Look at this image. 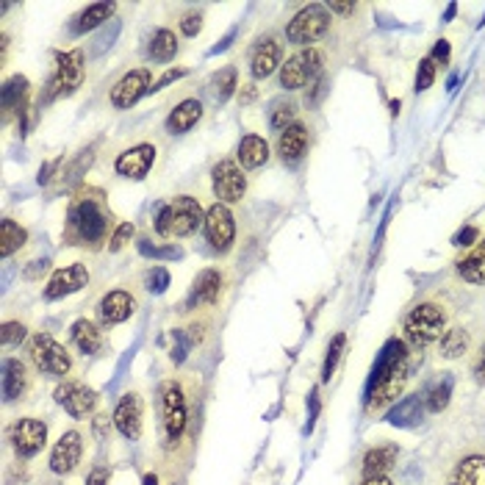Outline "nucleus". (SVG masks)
<instances>
[{
    "mask_svg": "<svg viewBox=\"0 0 485 485\" xmlns=\"http://www.w3.org/2000/svg\"><path fill=\"white\" fill-rule=\"evenodd\" d=\"M67 236L76 244L100 247L108 236V214L100 200L78 197L67 211Z\"/></svg>",
    "mask_w": 485,
    "mask_h": 485,
    "instance_id": "nucleus-1",
    "label": "nucleus"
},
{
    "mask_svg": "<svg viewBox=\"0 0 485 485\" xmlns=\"http://www.w3.org/2000/svg\"><path fill=\"white\" fill-rule=\"evenodd\" d=\"M405 330V344L413 350H427L435 341H441L447 333V311L438 303H419L410 308V314L402 322Z\"/></svg>",
    "mask_w": 485,
    "mask_h": 485,
    "instance_id": "nucleus-2",
    "label": "nucleus"
},
{
    "mask_svg": "<svg viewBox=\"0 0 485 485\" xmlns=\"http://www.w3.org/2000/svg\"><path fill=\"white\" fill-rule=\"evenodd\" d=\"M158 416H161V435H164V444L172 447L180 441V435L187 433L189 422V405L187 394H183L180 383L164 380L158 386Z\"/></svg>",
    "mask_w": 485,
    "mask_h": 485,
    "instance_id": "nucleus-3",
    "label": "nucleus"
},
{
    "mask_svg": "<svg viewBox=\"0 0 485 485\" xmlns=\"http://www.w3.org/2000/svg\"><path fill=\"white\" fill-rule=\"evenodd\" d=\"M322 76H325V53H322L319 48H303L283 61L281 86L289 91H297V89L311 86Z\"/></svg>",
    "mask_w": 485,
    "mask_h": 485,
    "instance_id": "nucleus-4",
    "label": "nucleus"
},
{
    "mask_svg": "<svg viewBox=\"0 0 485 485\" xmlns=\"http://www.w3.org/2000/svg\"><path fill=\"white\" fill-rule=\"evenodd\" d=\"M330 31V12L328 6L311 4L306 9H299L286 26V39L297 48H314V42H319Z\"/></svg>",
    "mask_w": 485,
    "mask_h": 485,
    "instance_id": "nucleus-5",
    "label": "nucleus"
},
{
    "mask_svg": "<svg viewBox=\"0 0 485 485\" xmlns=\"http://www.w3.org/2000/svg\"><path fill=\"white\" fill-rule=\"evenodd\" d=\"M28 355L31 363L48 378H67L69 369H73V358L51 333H36L28 344Z\"/></svg>",
    "mask_w": 485,
    "mask_h": 485,
    "instance_id": "nucleus-6",
    "label": "nucleus"
},
{
    "mask_svg": "<svg viewBox=\"0 0 485 485\" xmlns=\"http://www.w3.org/2000/svg\"><path fill=\"white\" fill-rule=\"evenodd\" d=\"M410 369H413V363H410V358H408V361H402L388 378H383L375 388H369L366 394H363V410H366L369 416H375V413L388 410L391 405H397V397L402 394L405 386H408V380H410Z\"/></svg>",
    "mask_w": 485,
    "mask_h": 485,
    "instance_id": "nucleus-7",
    "label": "nucleus"
},
{
    "mask_svg": "<svg viewBox=\"0 0 485 485\" xmlns=\"http://www.w3.org/2000/svg\"><path fill=\"white\" fill-rule=\"evenodd\" d=\"M83 73H86V64H83V51L81 48L59 53L48 95L51 98H69L83 83Z\"/></svg>",
    "mask_w": 485,
    "mask_h": 485,
    "instance_id": "nucleus-8",
    "label": "nucleus"
},
{
    "mask_svg": "<svg viewBox=\"0 0 485 485\" xmlns=\"http://www.w3.org/2000/svg\"><path fill=\"white\" fill-rule=\"evenodd\" d=\"M211 189H214L217 203H222V205L242 203V197L247 192V175L236 161L225 158L211 170Z\"/></svg>",
    "mask_w": 485,
    "mask_h": 485,
    "instance_id": "nucleus-9",
    "label": "nucleus"
},
{
    "mask_svg": "<svg viewBox=\"0 0 485 485\" xmlns=\"http://www.w3.org/2000/svg\"><path fill=\"white\" fill-rule=\"evenodd\" d=\"M205 239L211 244L214 252H227L236 242V222H234V214H230V208L222 205V203H214L211 208L205 211Z\"/></svg>",
    "mask_w": 485,
    "mask_h": 485,
    "instance_id": "nucleus-10",
    "label": "nucleus"
},
{
    "mask_svg": "<svg viewBox=\"0 0 485 485\" xmlns=\"http://www.w3.org/2000/svg\"><path fill=\"white\" fill-rule=\"evenodd\" d=\"M153 89V76L147 67H139V69H131V73H125L117 83H114L111 89V106L120 108V111H128L133 108L139 100H142L145 95H150Z\"/></svg>",
    "mask_w": 485,
    "mask_h": 485,
    "instance_id": "nucleus-11",
    "label": "nucleus"
},
{
    "mask_svg": "<svg viewBox=\"0 0 485 485\" xmlns=\"http://www.w3.org/2000/svg\"><path fill=\"white\" fill-rule=\"evenodd\" d=\"M53 397L69 416H73V419H86V416H91L98 408V391L89 388L86 383H78V380H64L53 391Z\"/></svg>",
    "mask_w": 485,
    "mask_h": 485,
    "instance_id": "nucleus-12",
    "label": "nucleus"
},
{
    "mask_svg": "<svg viewBox=\"0 0 485 485\" xmlns=\"http://www.w3.org/2000/svg\"><path fill=\"white\" fill-rule=\"evenodd\" d=\"M170 214H172V225H170V239H187L192 234H197V227L205 225V211L203 205L189 197V195H180L170 203Z\"/></svg>",
    "mask_w": 485,
    "mask_h": 485,
    "instance_id": "nucleus-13",
    "label": "nucleus"
},
{
    "mask_svg": "<svg viewBox=\"0 0 485 485\" xmlns=\"http://www.w3.org/2000/svg\"><path fill=\"white\" fill-rule=\"evenodd\" d=\"M44 444H48V425L42 419H20L14 427H12V447L17 452V457H36Z\"/></svg>",
    "mask_w": 485,
    "mask_h": 485,
    "instance_id": "nucleus-14",
    "label": "nucleus"
},
{
    "mask_svg": "<svg viewBox=\"0 0 485 485\" xmlns=\"http://www.w3.org/2000/svg\"><path fill=\"white\" fill-rule=\"evenodd\" d=\"M114 427L120 430L123 438L128 441H139L142 438V427H145V405H142V397L139 394H125L117 408H114V416H111Z\"/></svg>",
    "mask_w": 485,
    "mask_h": 485,
    "instance_id": "nucleus-15",
    "label": "nucleus"
},
{
    "mask_svg": "<svg viewBox=\"0 0 485 485\" xmlns=\"http://www.w3.org/2000/svg\"><path fill=\"white\" fill-rule=\"evenodd\" d=\"M89 283V269L86 264H69L64 269H56L51 281L44 283V299H61L81 291Z\"/></svg>",
    "mask_w": 485,
    "mask_h": 485,
    "instance_id": "nucleus-16",
    "label": "nucleus"
},
{
    "mask_svg": "<svg viewBox=\"0 0 485 485\" xmlns=\"http://www.w3.org/2000/svg\"><path fill=\"white\" fill-rule=\"evenodd\" d=\"M219 291H222V272L208 266L203 272H197L195 283L189 289V297L187 303H183V311H192V308H203V306H214L219 299Z\"/></svg>",
    "mask_w": 485,
    "mask_h": 485,
    "instance_id": "nucleus-17",
    "label": "nucleus"
},
{
    "mask_svg": "<svg viewBox=\"0 0 485 485\" xmlns=\"http://www.w3.org/2000/svg\"><path fill=\"white\" fill-rule=\"evenodd\" d=\"M283 67V44L277 42L274 36H266L261 39L256 48L250 53V73L256 81H264L269 78L274 69Z\"/></svg>",
    "mask_w": 485,
    "mask_h": 485,
    "instance_id": "nucleus-18",
    "label": "nucleus"
},
{
    "mask_svg": "<svg viewBox=\"0 0 485 485\" xmlns=\"http://www.w3.org/2000/svg\"><path fill=\"white\" fill-rule=\"evenodd\" d=\"M133 314H136V299L123 289H114V291L103 294V299L98 303V319H100L103 328L123 325V322H128Z\"/></svg>",
    "mask_w": 485,
    "mask_h": 485,
    "instance_id": "nucleus-19",
    "label": "nucleus"
},
{
    "mask_svg": "<svg viewBox=\"0 0 485 485\" xmlns=\"http://www.w3.org/2000/svg\"><path fill=\"white\" fill-rule=\"evenodd\" d=\"M408 358H410V353H408L405 338H388V341L383 344V350L378 353V358H375L372 372H369L366 391H369V388H375L383 378H388V375L394 372V369H397L402 361H408Z\"/></svg>",
    "mask_w": 485,
    "mask_h": 485,
    "instance_id": "nucleus-20",
    "label": "nucleus"
},
{
    "mask_svg": "<svg viewBox=\"0 0 485 485\" xmlns=\"http://www.w3.org/2000/svg\"><path fill=\"white\" fill-rule=\"evenodd\" d=\"M81 455H83V438L81 433L69 430L59 438L51 452V469L56 474H73L81 464Z\"/></svg>",
    "mask_w": 485,
    "mask_h": 485,
    "instance_id": "nucleus-21",
    "label": "nucleus"
},
{
    "mask_svg": "<svg viewBox=\"0 0 485 485\" xmlns=\"http://www.w3.org/2000/svg\"><path fill=\"white\" fill-rule=\"evenodd\" d=\"M153 164H155V147L153 145H136V147L117 155L114 170H117V175H123V178L142 180V178H147Z\"/></svg>",
    "mask_w": 485,
    "mask_h": 485,
    "instance_id": "nucleus-22",
    "label": "nucleus"
},
{
    "mask_svg": "<svg viewBox=\"0 0 485 485\" xmlns=\"http://www.w3.org/2000/svg\"><path fill=\"white\" fill-rule=\"evenodd\" d=\"M308 142H311V136L303 123L289 125L281 136H277V153H281L283 164H299L308 153Z\"/></svg>",
    "mask_w": 485,
    "mask_h": 485,
    "instance_id": "nucleus-23",
    "label": "nucleus"
},
{
    "mask_svg": "<svg viewBox=\"0 0 485 485\" xmlns=\"http://www.w3.org/2000/svg\"><path fill=\"white\" fill-rule=\"evenodd\" d=\"M425 397L422 394H410V397H402L397 405H391L388 413H386V422L391 427H402V430H410L416 425H422L425 419Z\"/></svg>",
    "mask_w": 485,
    "mask_h": 485,
    "instance_id": "nucleus-24",
    "label": "nucleus"
},
{
    "mask_svg": "<svg viewBox=\"0 0 485 485\" xmlns=\"http://www.w3.org/2000/svg\"><path fill=\"white\" fill-rule=\"evenodd\" d=\"M203 120V103L197 98H187V100H180L172 111H170V117H167V131L172 136H183V133H189L197 123Z\"/></svg>",
    "mask_w": 485,
    "mask_h": 485,
    "instance_id": "nucleus-25",
    "label": "nucleus"
},
{
    "mask_svg": "<svg viewBox=\"0 0 485 485\" xmlns=\"http://www.w3.org/2000/svg\"><path fill=\"white\" fill-rule=\"evenodd\" d=\"M397 444H380V447H372L366 455H363V466H361V474L363 480L369 477H386L388 469L397 464Z\"/></svg>",
    "mask_w": 485,
    "mask_h": 485,
    "instance_id": "nucleus-26",
    "label": "nucleus"
},
{
    "mask_svg": "<svg viewBox=\"0 0 485 485\" xmlns=\"http://www.w3.org/2000/svg\"><path fill=\"white\" fill-rule=\"evenodd\" d=\"M460 281L469 286H485V239H480L464 258L455 264Z\"/></svg>",
    "mask_w": 485,
    "mask_h": 485,
    "instance_id": "nucleus-27",
    "label": "nucleus"
},
{
    "mask_svg": "<svg viewBox=\"0 0 485 485\" xmlns=\"http://www.w3.org/2000/svg\"><path fill=\"white\" fill-rule=\"evenodd\" d=\"M28 391V372L26 363L20 358H6L4 361V400L14 402Z\"/></svg>",
    "mask_w": 485,
    "mask_h": 485,
    "instance_id": "nucleus-28",
    "label": "nucleus"
},
{
    "mask_svg": "<svg viewBox=\"0 0 485 485\" xmlns=\"http://www.w3.org/2000/svg\"><path fill=\"white\" fill-rule=\"evenodd\" d=\"M269 161V145L264 142V136L247 133L239 142V167L242 170H258Z\"/></svg>",
    "mask_w": 485,
    "mask_h": 485,
    "instance_id": "nucleus-29",
    "label": "nucleus"
},
{
    "mask_svg": "<svg viewBox=\"0 0 485 485\" xmlns=\"http://www.w3.org/2000/svg\"><path fill=\"white\" fill-rule=\"evenodd\" d=\"M447 485H485V455H469L460 460Z\"/></svg>",
    "mask_w": 485,
    "mask_h": 485,
    "instance_id": "nucleus-30",
    "label": "nucleus"
},
{
    "mask_svg": "<svg viewBox=\"0 0 485 485\" xmlns=\"http://www.w3.org/2000/svg\"><path fill=\"white\" fill-rule=\"evenodd\" d=\"M73 341L83 355H95L103 350V330L91 319H78L73 325Z\"/></svg>",
    "mask_w": 485,
    "mask_h": 485,
    "instance_id": "nucleus-31",
    "label": "nucleus"
},
{
    "mask_svg": "<svg viewBox=\"0 0 485 485\" xmlns=\"http://www.w3.org/2000/svg\"><path fill=\"white\" fill-rule=\"evenodd\" d=\"M114 4H91V6H86L78 17H76V22H73V34L76 36H83V34H89V31H95V28H100L106 20H111L114 17Z\"/></svg>",
    "mask_w": 485,
    "mask_h": 485,
    "instance_id": "nucleus-32",
    "label": "nucleus"
},
{
    "mask_svg": "<svg viewBox=\"0 0 485 485\" xmlns=\"http://www.w3.org/2000/svg\"><path fill=\"white\" fill-rule=\"evenodd\" d=\"M452 386H455V380L449 378V375H444V378H438L427 391H425V408H427V413H441V410H447V405H449V400H452Z\"/></svg>",
    "mask_w": 485,
    "mask_h": 485,
    "instance_id": "nucleus-33",
    "label": "nucleus"
},
{
    "mask_svg": "<svg viewBox=\"0 0 485 485\" xmlns=\"http://www.w3.org/2000/svg\"><path fill=\"white\" fill-rule=\"evenodd\" d=\"M438 353H441V358H447V361H455L460 355H466L469 353V330L449 328L441 336V341H438Z\"/></svg>",
    "mask_w": 485,
    "mask_h": 485,
    "instance_id": "nucleus-34",
    "label": "nucleus"
},
{
    "mask_svg": "<svg viewBox=\"0 0 485 485\" xmlns=\"http://www.w3.org/2000/svg\"><path fill=\"white\" fill-rule=\"evenodd\" d=\"M26 95H28V78L26 76H12L4 89H0V100H4V111L12 114L17 108H22L26 103Z\"/></svg>",
    "mask_w": 485,
    "mask_h": 485,
    "instance_id": "nucleus-35",
    "label": "nucleus"
},
{
    "mask_svg": "<svg viewBox=\"0 0 485 485\" xmlns=\"http://www.w3.org/2000/svg\"><path fill=\"white\" fill-rule=\"evenodd\" d=\"M26 242H28V230L26 227H20L14 219L0 222V256L9 258L12 252H17Z\"/></svg>",
    "mask_w": 485,
    "mask_h": 485,
    "instance_id": "nucleus-36",
    "label": "nucleus"
},
{
    "mask_svg": "<svg viewBox=\"0 0 485 485\" xmlns=\"http://www.w3.org/2000/svg\"><path fill=\"white\" fill-rule=\"evenodd\" d=\"M178 53V36L170 28H158L150 39V59L158 64H167L172 61Z\"/></svg>",
    "mask_w": 485,
    "mask_h": 485,
    "instance_id": "nucleus-37",
    "label": "nucleus"
},
{
    "mask_svg": "<svg viewBox=\"0 0 485 485\" xmlns=\"http://www.w3.org/2000/svg\"><path fill=\"white\" fill-rule=\"evenodd\" d=\"M211 86H214V95L219 103H227L230 98H234V91L239 86V73H236V67H225L219 69V73L211 78Z\"/></svg>",
    "mask_w": 485,
    "mask_h": 485,
    "instance_id": "nucleus-38",
    "label": "nucleus"
},
{
    "mask_svg": "<svg viewBox=\"0 0 485 485\" xmlns=\"http://www.w3.org/2000/svg\"><path fill=\"white\" fill-rule=\"evenodd\" d=\"M297 106L291 100H277L269 111V128L277 131V133H283L289 125H294L297 120Z\"/></svg>",
    "mask_w": 485,
    "mask_h": 485,
    "instance_id": "nucleus-39",
    "label": "nucleus"
},
{
    "mask_svg": "<svg viewBox=\"0 0 485 485\" xmlns=\"http://www.w3.org/2000/svg\"><path fill=\"white\" fill-rule=\"evenodd\" d=\"M344 346H346V336L344 333H336L328 344V355H325V363H322V383H330L336 366L344 355Z\"/></svg>",
    "mask_w": 485,
    "mask_h": 485,
    "instance_id": "nucleus-40",
    "label": "nucleus"
},
{
    "mask_svg": "<svg viewBox=\"0 0 485 485\" xmlns=\"http://www.w3.org/2000/svg\"><path fill=\"white\" fill-rule=\"evenodd\" d=\"M139 252L147 258H155V261H175V258H183V250L175 247V244H150V242H139Z\"/></svg>",
    "mask_w": 485,
    "mask_h": 485,
    "instance_id": "nucleus-41",
    "label": "nucleus"
},
{
    "mask_svg": "<svg viewBox=\"0 0 485 485\" xmlns=\"http://www.w3.org/2000/svg\"><path fill=\"white\" fill-rule=\"evenodd\" d=\"M435 76H438V67L433 64V59L430 56H425L422 61H419V67H416V81H413V89L419 91H427L433 83H435Z\"/></svg>",
    "mask_w": 485,
    "mask_h": 485,
    "instance_id": "nucleus-42",
    "label": "nucleus"
},
{
    "mask_svg": "<svg viewBox=\"0 0 485 485\" xmlns=\"http://www.w3.org/2000/svg\"><path fill=\"white\" fill-rule=\"evenodd\" d=\"M28 330L22 322H4V330H0V341H4V346H20L22 341H26Z\"/></svg>",
    "mask_w": 485,
    "mask_h": 485,
    "instance_id": "nucleus-43",
    "label": "nucleus"
},
{
    "mask_svg": "<svg viewBox=\"0 0 485 485\" xmlns=\"http://www.w3.org/2000/svg\"><path fill=\"white\" fill-rule=\"evenodd\" d=\"M170 289V272L164 266H153L147 272V291L150 294H164Z\"/></svg>",
    "mask_w": 485,
    "mask_h": 485,
    "instance_id": "nucleus-44",
    "label": "nucleus"
},
{
    "mask_svg": "<svg viewBox=\"0 0 485 485\" xmlns=\"http://www.w3.org/2000/svg\"><path fill=\"white\" fill-rule=\"evenodd\" d=\"M172 338H175V344H172V361H175V363H183V361H187V355H189V346H192L189 333L175 330Z\"/></svg>",
    "mask_w": 485,
    "mask_h": 485,
    "instance_id": "nucleus-45",
    "label": "nucleus"
},
{
    "mask_svg": "<svg viewBox=\"0 0 485 485\" xmlns=\"http://www.w3.org/2000/svg\"><path fill=\"white\" fill-rule=\"evenodd\" d=\"M131 236H133V225H131V222H123L117 230H114V236H111V242H108V250H111V252L123 250V247L131 242Z\"/></svg>",
    "mask_w": 485,
    "mask_h": 485,
    "instance_id": "nucleus-46",
    "label": "nucleus"
},
{
    "mask_svg": "<svg viewBox=\"0 0 485 485\" xmlns=\"http://www.w3.org/2000/svg\"><path fill=\"white\" fill-rule=\"evenodd\" d=\"M325 91H328V78L322 76V78H316L311 86H308V91H306V106H319V100L325 98Z\"/></svg>",
    "mask_w": 485,
    "mask_h": 485,
    "instance_id": "nucleus-47",
    "label": "nucleus"
},
{
    "mask_svg": "<svg viewBox=\"0 0 485 485\" xmlns=\"http://www.w3.org/2000/svg\"><path fill=\"white\" fill-rule=\"evenodd\" d=\"M474 242H480V230L474 225L460 227L457 234H455V239H452L455 247H474Z\"/></svg>",
    "mask_w": 485,
    "mask_h": 485,
    "instance_id": "nucleus-48",
    "label": "nucleus"
},
{
    "mask_svg": "<svg viewBox=\"0 0 485 485\" xmlns=\"http://www.w3.org/2000/svg\"><path fill=\"white\" fill-rule=\"evenodd\" d=\"M449 56H452V48H449V42L447 39H438L435 44H433V51H430V59H433V64L438 67H447L449 64Z\"/></svg>",
    "mask_w": 485,
    "mask_h": 485,
    "instance_id": "nucleus-49",
    "label": "nucleus"
},
{
    "mask_svg": "<svg viewBox=\"0 0 485 485\" xmlns=\"http://www.w3.org/2000/svg\"><path fill=\"white\" fill-rule=\"evenodd\" d=\"M180 31L187 34V36H197L200 31H203V14H187L180 20Z\"/></svg>",
    "mask_w": 485,
    "mask_h": 485,
    "instance_id": "nucleus-50",
    "label": "nucleus"
},
{
    "mask_svg": "<svg viewBox=\"0 0 485 485\" xmlns=\"http://www.w3.org/2000/svg\"><path fill=\"white\" fill-rule=\"evenodd\" d=\"M187 73H189V69H183V67H178V69H167V73L155 81V86H153L150 91H158V89H164V86H170V83H175V81H180V78H187Z\"/></svg>",
    "mask_w": 485,
    "mask_h": 485,
    "instance_id": "nucleus-51",
    "label": "nucleus"
},
{
    "mask_svg": "<svg viewBox=\"0 0 485 485\" xmlns=\"http://www.w3.org/2000/svg\"><path fill=\"white\" fill-rule=\"evenodd\" d=\"M170 225H172V214H170V205H164L158 211V217H155V234L170 239Z\"/></svg>",
    "mask_w": 485,
    "mask_h": 485,
    "instance_id": "nucleus-52",
    "label": "nucleus"
},
{
    "mask_svg": "<svg viewBox=\"0 0 485 485\" xmlns=\"http://www.w3.org/2000/svg\"><path fill=\"white\" fill-rule=\"evenodd\" d=\"M308 402H311V413H308V427H306V430L311 433V430H314V425H316V419H319V408H322V405H319V391H316V388L311 391Z\"/></svg>",
    "mask_w": 485,
    "mask_h": 485,
    "instance_id": "nucleus-53",
    "label": "nucleus"
},
{
    "mask_svg": "<svg viewBox=\"0 0 485 485\" xmlns=\"http://www.w3.org/2000/svg\"><path fill=\"white\" fill-rule=\"evenodd\" d=\"M86 485H108V469H103V466L91 469V474L86 477Z\"/></svg>",
    "mask_w": 485,
    "mask_h": 485,
    "instance_id": "nucleus-54",
    "label": "nucleus"
},
{
    "mask_svg": "<svg viewBox=\"0 0 485 485\" xmlns=\"http://www.w3.org/2000/svg\"><path fill=\"white\" fill-rule=\"evenodd\" d=\"M234 39H236V28L230 31V34H227V36H225L222 42H219V44H214V48H211V56H217V53L227 51V48H230V42H234Z\"/></svg>",
    "mask_w": 485,
    "mask_h": 485,
    "instance_id": "nucleus-55",
    "label": "nucleus"
},
{
    "mask_svg": "<svg viewBox=\"0 0 485 485\" xmlns=\"http://www.w3.org/2000/svg\"><path fill=\"white\" fill-rule=\"evenodd\" d=\"M56 167H59V161H51V164H44V167L39 170V183H51V178H53L51 172H53Z\"/></svg>",
    "mask_w": 485,
    "mask_h": 485,
    "instance_id": "nucleus-56",
    "label": "nucleus"
},
{
    "mask_svg": "<svg viewBox=\"0 0 485 485\" xmlns=\"http://www.w3.org/2000/svg\"><path fill=\"white\" fill-rule=\"evenodd\" d=\"M328 12L330 14H353L355 12V4H330Z\"/></svg>",
    "mask_w": 485,
    "mask_h": 485,
    "instance_id": "nucleus-57",
    "label": "nucleus"
},
{
    "mask_svg": "<svg viewBox=\"0 0 485 485\" xmlns=\"http://www.w3.org/2000/svg\"><path fill=\"white\" fill-rule=\"evenodd\" d=\"M477 378H480V383H485V344H482V353H480V363H477Z\"/></svg>",
    "mask_w": 485,
    "mask_h": 485,
    "instance_id": "nucleus-58",
    "label": "nucleus"
},
{
    "mask_svg": "<svg viewBox=\"0 0 485 485\" xmlns=\"http://www.w3.org/2000/svg\"><path fill=\"white\" fill-rule=\"evenodd\" d=\"M361 485H394V482H391L388 474H386V477H369V480H363Z\"/></svg>",
    "mask_w": 485,
    "mask_h": 485,
    "instance_id": "nucleus-59",
    "label": "nucleus"
},
{
    "mask_svg": "<svg viewBox=\"0 0 485 485\" xmlns=\"http://www.w3.org/2000/svg\"><path fill=\"white\" fill-rule=\"evenodd\" d=\"M239 98H242V103H250L252 98H256V89H252V86H247L244 91H239Z\"/></svg>",
    "mask_w": 485,
    "mask_h": 485,
    "instance_id": "nucleus-60",
    "label": "nucleus"
},
{
    "mask_svg": "<svg viewBox=\"0 0 485 485\" xmlns=\"http://www.w3.org/2000/svg\"><path fill=\"white\" fill-rule=\"evenodd\" d=\"M457 14V4H449L447 12H444V22H452V17Z\"/></svg>",
    "mask_w": 485,
    "mask_h": 485,
    "instance_id": "nucleus-61",
    "label": "nucleus"
},
{
    "mask_svg": "<svg viewBox=\"0 0 485 485\" xmlns=\"http://www.w3.org/2000/svg\"><path fill=\"white\" fill-rule=\"evenodd\" d=\"M391 114H394V117L400 114V100H391Z\"/></svg>",
    "mask_w": 485,
    "mask_h": 485,
    "instance_id": "nucleus-62",
    "label": "nucleus"
},
{
    "mask_svg": "<svg viewBox=\"0 0 485 485\" xmlns=\"http://www.w3.org/2000/svg\"><path fill=\"white\" fill-rule=\"evenodd\" d=\"M145 485H158V477H155V474H147V477H145Z\"/></svg>",
    "mask_w": 485,
    "mask_h": 485,
    "instance_id": "nucleus-63",
    "label": "nucleus"
}]
</instances>
